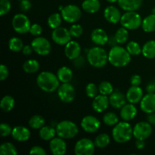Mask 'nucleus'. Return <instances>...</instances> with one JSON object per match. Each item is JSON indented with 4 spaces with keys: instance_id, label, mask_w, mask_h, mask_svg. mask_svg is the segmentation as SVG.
I'll list each match as a JSON object with an SVG mask.
<instances>
[{
    "instance_id": "393cba45",
    "label": "nucleus",
    "mask_w": 155,
    "mask_h": 155,
    "mask_svg": "<svg viewBox=\"0 0 155 155\" xmlns=\"http://www.w3.org/2000/svg\"><path fill=\"white\" fill-rule=\"evenodd\" d=\"M118 5L125 12L137 11L142 4V0H118Z\"/></svg>"
},
{
    "instance_id": "9b49d317",
    "label": "nucleus",
    "mask_w": 155,
    "mask_h": 155,
    "mask_svg": "<svg viewBox=\"0 0 155 155\" xmlns=\"http://www.w3.org/2000/svg\"><path fill=\"white\" fill-rule=\"evenodd\" d=\"M58 96L59 99L64 103H71L74 100L76 91L74 86L70 83H63L58 89Z\"/></svg>"
},
{
    "instance_id": "c03bdc74",
    "label": "nucleus",
    "mask_w": 155,
    "mask_h": 155,
    "mask_svg": "<svg viewBox=\"0 0 155 155\" xmlns=\"http://www.w3.org/2000/svg\"><path fill=\"white\" fill-rule=\"evenodd\" d=\"M12 8L10 0H0V15L2 17L7 15Z\"/></svg>"
},
{
    "instance_id": "f8f14e48",
    "label": "nucleus",
    "mask_w": 155,
    "mask_h": 155,
    "mask_svg": "<svg viewBox=\"0 0 155 155\" xmlns=\"http://www.w3.org/2000/svg\"><path fill=\"white\" fill-rule=\"evenodd\" d=\"M152 125L148 122L141 121L133 127V136L138 140H146L152 133Z\"/></svg>"
},
{
    "instance_id": "7ed1b4c3",
    "label": "nucleus",
    "mask_w": 155,
    "mask_h": 155,
    "mask_svg": "<svg viewBox=\"0 0 155 155\" xmlns=\"http://www.w3.org/2000/svg\"><path fill=\"white\" fill-rule=\"evenodd\" d=\"M86 53L88 63L93 68H102L108 62V53L99 45L89 48Z\"/></svg>"
},
{
    "instance_id": "de8ad7c7",
    "label": "nucleus",
    "mask_w": 155,
    "mask_h": 155,
    "mask_svg": "<svg viewBox=\"0 0 155 155\" xmlns=\"http://www.w3.org/2000/svg\"><path fill=\"white\" fill-rule=\"evenodd\" d=\"M30 154H39V155H45L47 154L45 150L42 147L39 146V145H35L30 148L29 151Z\"/></svg>"
},
{
    "instance_id": "052dcab7",
    "label": "nucleus",
    "mask_w": 155,
    "mask_h": 155,
    "mask_svg": "<svg viewBox=\"0 0 155 155\" xmlns=\"http://www.w3.org/2000/svg\"><path fill=\"white\" fill-rule=\"evenodd\" d=\"M151 14H154V15H155V8H154L152 9V11H151Z\"/></svg>"
},
{
    "instance_id": "6ab92c4d",
    "label": "nucleus",
    "mask_w": 155,
    "mask_h": 155,
    "mask_svg": "<svg viewBox=\"0 0 155 155\" xmlns=\"http://www.w3.org/2000/svg\"><path fill=\"white\" fill-rule=\"evenodd\" d=\"M110 101H109L108 96L99 94L93 98L92 107L94 111L96 113H102L107 110Z\"/></svg>"
},
{
    "instance_id": "bf43d9fd",
    "label": "nucleus",
    "mask_w": 155,
    "mask_h": 155,
    "mask_svg": "<svg viewBox=\"0 0 155 155\" xmlns=\"http://www.w3.org/2000/svg\"><path fill=\"white\" fill-rule=\"evenodd\" d=\"M63 8H64V6H62V5H60V6H59V7H58V10L60 11V12H61V11L62 9H63Z\"/></svg>"
},
{
    "instance_id": "2f4dec72",
    "label": "nucleus",
    "mask_w": 155,
    "mask_h": 155,
    "mask_svg": "<svg viewBox=\"0 0 155 155\" xmlns=\"http://www.w3.org/2000/svg\"><path fill=\"white\" fill-rule=\"evenodd\" d=\"M39 69V63L35 59H29L23 64V70L27 74H34Z\"/></svg>"
},
{
    "instance_id": "bb28decb",
    "label": "nucleus",
    "mask_w": 155,
    "mask_h": 155,
    "mask_svg": "<svg viewBox=\"0 0 155 155\" xmlns=\"http://www.w3.org/2000/svg\"><path fill=\"white\" fill-rule=\"evenodd\" d=\"M57 77L61 83H70L73 79V71L70 68L63 66L57 71Z\"/></svg>"
},
{
    "instance_id": "ea45409f",
    "label": "nucleus",
    "mask_w": 155,
    "mask_h": 155,
    "mask_svg": "<svg viewBox=\"0 0 155 155\" xmlns=\"http://www.w3.org/2000/svg\"><path fill=\"white\" fill-rule=\"evenodd\" d=\"M98 91H99V94L109 96L110 94L113 93L114 89L113 85L110 82L102 81L98 85Z\"/></svg>"
},
{
    "instance_id": "c9c22d12",
    "label": "nucleus",
    "mask_w": 155,
    "mask_h": 155,
    "mask_svg": "<svg viewBox=\"0 0 155 155\" xmlns=\"http://www.w3.org/2000/svg\"><path fill=\"white\" fill-rule=\"evenodd\" d=\"M95 145L98 148H104L110 144V138L107 133H101L95 138Z\"/></svg>"
},
{
    "instance_id": "5fc2aeb1",
    "label": "nucleus",
    "mask_w": 155,
    "mask_h": 155,
    "mask_svg": "<svg viewBox=\"0 0 155 155\" xmlns=\"http://www.w3.org/2000/svg\"><path fill=\"white\" fill-rule=\"evenodd\" d=\"M146 91L148 93H154L155 92V82H151L146 86Z\"/></svg>"
},
{
    "instance_id": "79ce46f5",
    "label": "nucleus",
    "mask_w": 155,
    "mask_h": 155,
    "mask_svg": "<svg viewBox=\"0 0 155 155\" xmlns=\"http://www.w3.org/2000/svg\"><path fill=\"white\" fill-rule=\"evenodd\" d=\"M99 93L98 91V86L94 83H89L86 86V94L89 98H94L96 97Z\"/></svg>"
},
{
    "instance_id": "aec40b11",
    "label": "nucleus",
    "mask_w": 155,
    "mask_h": 155,
    "mask_svg": "<svg viewBox=\"0 0 155 155\" xmlns=\"http://www.w3.org/2000/svg\"><path fill=\"white\" fill-rule=\"evenodd\" d=\"M31 133L27 127L24 126H17L12 130V136L17 142H24L30 139Z\"/></svg>"
},
{
    "instance_id": "f3484780",
    "label": "nucleus",
    "mask_w": 155,
    "mask_h": 155,
    "mask_svg": "<svg viewBox=\"0 0 155 155\" xmlns=\"http://www.w3.org/2000/svg\"><path fill=\"white\" fill-rule=\"evenodd\" d=\"M104 19L110 24H116L120 21L121 12L116 6L109 5L106 7L104 10Z\"/></svg>"
},
{
    "instance_id": "72a5a7b5",
    "label": "nucleus",
    "mask_w": 155,
    "mask_h": 155,
    "mask_svg": "<svg viewBox=\"0 0 155 155\" xmlns=\"http://www.w3.org/2000/svg\"><path fill=\"white\" fill-rule=\"evenodd\" d=\"M62 20H63V18H62V16L61 14L53 13L48 18L47 23H48V27L51 29H52V30H54V29L61 27Z\"/></svg>"
},
{
    "instance_id": "8fccbe9b",
    "label": "nucleus",
    "mask_w": 155,
    "mask_h": 155,
    "mask_svg": "<svg viewBox=\"0 0 155 155\" xmlns=\"http://www.w3.org/2000/svg\"><path fill=\"white\" fill-rule=\"evenodd\" d=\"M31 2L30 0H21L20 2V8L22 12H27L31 8Z\"/></svg>"
},
{
    "instance_id": "412c9836",
    "label": "nucleus",
    "mask_w": 155,
    "mask_h": 155,
    "mask_svg": "<svg viewBox=\"0 0 155 155\" xmlns=\"http://www.w3.org/2000/svg\"><path fill=\"white\" fill-rule=\"evenodd\" d=\"M91 40L96 45L102 46L108 43L109 36L104 30L101 28H96L92 30L91 33Z\"/></svg>"
},
{
    "instance_id": "a878e982",
    "label": "nucleus",
    "mask_w": 155,
    "mask_h": 155,
    "mask_svg": "<svg viewBox=\"0 0 155 155\" xmlns=\"http://www.w3.org/2000/svg\"><path fill=\"white\" fill-rule=\"evenodd\" d=\"M82 8L89 14H95L101 8L99 0H84L82 3Z\"/></svg>"
},
{
    "instance_id": "a18cd8bd",
    "label": "nucleus",
    "mask_w": 155,
    "mask_h": 155,
    "mask_svg": "<svg viewBox=\"0 0 155 155\" xmlns=\"http://www.w3.org/2000/svg\"><path fill=\"white\" fill-rule=\"evenodd\" d=\"M12 130L13 128H12L9 124H6V123H2L0 125V134H1L2 137H7V136L12 135Z\"/></svg>"
},
{
    "instance_id": "dca6fc26",
    "label": "nucleus",
    "mask_w": 155,
    "mask_h": 155,
    "mask_svg": "<svg viewBox=\"0 0 155 155\" xmlns=\"http://www.w3.org/2000/svg\"><path fill=\"white\" fill-rule=\"evenodd\" d=\"M140 109L145 114H151L155 112V92L147 93L144 95L140 101Z\"/></svg>"
},
{
    "instance_id": "0eeeda50",
    "label": "nucleus",
    "mask_w": 155,
    "mask_h": 155,
    "mask_svg": "<svg viewBox=\"0 0 155 155\" xmlns=\"http://www.w3.org/2000/svg\"><path fill=\"white\" fill-rule=\"evenodd\" d=\"M12 25L14 30L18 34H25L30 32L31 23L28 17L23 13L16 14L13 17Z\"/></svg>"
},
{
    "instance_id": "473e14b6",
    "label": "nucleus",
    "mask_w": 155,
    "mask_h": 155,
    "mask_svg": "<svg viewBox=\"0 0 155 155\" xmlns=\"http://www.w3.org/2000/svg\"><path fill=\"white\" fill-rule=\"evenodd\" d=\"M45 121L43 117L38 114L33 115V117H31L28 122L30 128L33 129V130H40L43 126H45Z\"/></svg>"
},
{
    "instance_id": "4be33fe9",
    "label": "nucleus",
    "mask_w": 155,
    "mask_h": 155,
    "mask_svg": "<svg viewBox=\"0 0 155 155\" xmlns=\"http://www.w3.org/2000/svg\"><path fill=\"white\" fill-rule=\"evenodd\" d=\"M143 96V90L139 86H131L126 93L127 101L134 104L140 103Z\"/></svg>"
},
{
    "instance_id": "9d476101",
    "label": "nucleus",
    "mask_w": 155,
    "mask_h": 155,
    "mask_svg": "<svg viewBox=\"0 0 155 155\" xmlns=\"http://www.w3.org/2000/svg\"><path fill=\"white\" fill-rule=\"evenodd\" d=\"M95 142L87 138H83L77 142L74 146L76 155H92L95 150Z\"/></svg>"
},
{
    "instance_id": "37998d69",
    "label": "nucleus",
    "mask_w": 155,
    "mask_h": 155,
    "mask_svg": "<svg viewBox=\"0 0 155 155\" xmlns=\"http://www.w3.org/2000/svg\"><path fill=\"white\" fill-rule=\"evenodd\" d=\"M69 30L72 37L74 38L80 37L83 33V27L78 24H73V25L71 26Z\"/></svg>"
},
{
    "instance_id": "e433bc0d",
    "label": "nucleus",
    "mask_w": 155,
    "mask_h": 155,
    "mask_svg": "<svg viewBox=\"0 0 155 155\" xmlns=\"http://www.w3.org/2000/svg\"><path fill=\"white\" fill-rule=\"evenodd\" d=\"M0 154L1 155H17L18 151L15 145L9 142H4L0 145Z\"/></svg>"
},
{
    "instance_id": "a211bd4d",
    "label": "nucleus",
    "mask_w": 155,
    "mask_h": 155,
    "mask_svg": "<svg viewBox=\"0 0 155 155\" xmlns=\"http://www.w3.org/2000/svg\"><path fill=\"white\" fill-rule=\"evenodd\" d=\"M81 53V46L77 41L71 40L64 46V54L69 60L74 61Z\"/></svg>"
},
{
    "instance_id": "c756f323",
    "label": "nucleus",
    "mask_w": 155,
    "mask_h": 155,
    "mask_svg": "<svg viewBox=\"0 0 155 155\" xmlns=\"http://www.w3.org/2000/svg\"><path fill=\"white\" fill-rule=\"evenodd\" d=\"M142 28L145 33H152L155 31V15L151 14L142 20Z\"/></svg>"
},
{
    "instance_id": "20e7f679",
    "label": "nucleus",
    "mask_w": 155,
    "mask_h": 155,
    "mask_svg": "<svg viewBox=\"0 0 155 155\" xmlns=\"http://www.w3.org/2000/svg\"><path fill=\"white\" fill-rule=\"evenodd\" d=\"M133 136V128L127 121L119 122L114 127L112 130L113 139L119 144L129 142Z\"/></svg>"
},
{
    "instance_id": "423d86ee",
    "label": "nucleus",
    "mask_w": 155,
    "mask_h": 155,
    "mask_svg": "<svg viewBox=\"0 0 155 155\" xmlns=\"http://www.w3.org/2000/svg\"><path fill=\"white\" fill-rule=\"evenodd\" d=\"M121 26L129 30H135L142 26V19L141 15L136 11L126 12L122 15L120 21Z\"/></svg>"
},
{
    "instance_id": "13d9d810",
    "label": "nucleus",
    "mask_w": 155,
    "mask_h": 155,
    "mask_svg": "<svg viewBox=\"0 0 155 155\" xmlns=\"http://www.w3.org/2000/svg\"><path fill=\"white\" fill-rule=\"evenodd\" d=\"M118 0H107V2H108L109 3H115Z\"/></svg>"
},
{
    "instance_id": "f257e3e1",
    "label": "nucleus",
    "mask_w": 155,
    "mask_h": 155,
    "mask_svg": "<svg viewBox=\"0 0 155 155\" xmlns=\"http://www.w3.org/2000/svg\"><path fill=\"white\" fill-rule=\"evenodd\" d=\"M131 61V54L127 48L119 45H114L108 52V62L115 68H124Z\"/></svg>"
},
{
    "instance_id": "ddd939ff",
    "label": "nucleus",
    "mask_w": 155,
    "mask_h": 155,
    "mask_svg": "<svg viewBox=\"0 0 155 155\" xmlns=\"http://www.w3.org/2000/svg\"><path fill=\"white\" fill-rule=\"evenodd\" d=\"M71 36L70 30L65 27H59L54 29L51 33V39L57 45H65L71 40Z\"/></svg>"
},
{
    "instance_id": "3c124183",
    "label": "nucleus",
    "mask_w": 155,
    "mask_h": 155,
    "mask_svg": "<svg viewBox=\"0 0 155 155\" xmlns=\"http://www.w3.org/2000/svg\"><path fill=\"white\" fill-rule=\"evenodd\" d=\"M85 64H86V60L81 55H80L78 58H75L74 60V65L77 68H83L85 65Z\"/></svg>"
},
{
    "instance_id": "7c9ffc66",
    "label": "nucleus",
    "mask_w": 155,
    "mask_h": 155,
    "mask_svg": "<svg viewBox=\"0 0 155 155\" xmlns=\"http://www.w3.org/2000/svg\"><path fill=\"white\" fill-rule=\"evenodd\" d=\"M15 104V101L12 96L6 95L2 97L0 101V108L4 112H10L14 108Z\"/></svg>"
},
{
    "instance_id": "c85d7f7f",
    "label": "nucleus",
    "mask_w": 155,
    "mask_h": 155,
    "mask_svg": "<svg viewBox=\"0 0 155 155\" xmlns=\"http://www.w3.org/2000/svg\"><path fill=\"white\" fill-rule=\"evenodd\" d=\"M142 54L147 59L155 58V40H148L144 44L142 47Z\"/></svg>"
},
{
    "instance_id": "5701e85b",
    "label": "nucleus",
    "mask_w": 155,
    "mask_h": 155,
    "mask_svg": "<svg viewBox=\"0 0 155 155\" xmlns=\"http://www.w3.org/2000/svg\"><path fill=\"white\" fill-rule=\"evenodd\" d=\"M137 113V107L135 106L134 104L129 102L121 107L120 116L123 120L129 122L136 117Z\"/></svg>"
},
{
    "instance_id": "b1692460",
    "label": "nucleus",
    "mask_w": 155,
    "mask_h": 155,
    "mask_svg": "<svg viewBox=\"0 0 155 155\" xmlns=\"http://www.w3.org/2000/svg\"><path fill=\"white\" fill-rule=\"evenodd\" d=\"M127 97L119 90L114 91L113 93L109 95V101L112 107L115 109H120L127 104Z\"/></svg>"
},
{
    "instance_id": "6e6552de",
    "label": "nucleus",
    "mask_w": 155,
    "mask_h": 155,
    "mask_svg": "<svg viewBox=\"0 0 155 155\" xmlns=\"http://www.w3.org/2000/svg\"><path fill=\"white\" fill-rule=\"evenodd\" d=\"M61 15L65 22L69 24H75L81 18L82 12L79 6L74 4H70L64 6L63 9L61 11Z\"/></svg>"
},
{
    "instance_id": "f704fd0d",
    "label": "nucleus",
    "mask_w": 155,
    "mask_h": 155,
    "mask_svg": "<svg viewBox=\"0 0 155 155\" xmlns=\"http://www.w3.org/2000/svg\"><path fill=\"white\" fill-rule=\"evenodd\" d=\"M24 45L23 41L17 36L12 37L8 41V47L11 51L14 52H19L22 51Z\"/></svg>"
},
{
    "instance_id": "4d7b16f0",
    "label": "nucleus",
    "mask_w": 155,
    "mask_h": 155,
    "mask_svg": "<svg viewBox=\"0 0 155 155\" xmlns=\"http://www.w3.org/2000/svg\"><path fill=\"white\" fill-rule=\"evenodd\" d=\"M148 122L152 126H155V112L154 113L148 114Z\"/></svg>"
},
{
    "instance_id": "1a4fd4ad",
    "label": "nucleus",
    "mask_w": 155,
    "mask_h": 155,
    "mask_svg": "<svg viewBox=\"0 0 155 155\" xmlns=\"http://www.w3.org/2000/svg\"><path fill=\"white\" fill-rule=\"evenodd\" d=\"M31 46L34 52L41 56H46L49 54L51 50V45L49 41L42 36H36L31 42Z\"/></svg>"
},
{
    "instance_id": "58836bf2",
    "label": "nucleus",
    "mask_w": 155,
    "mask_h": 155,
    "mask_svg": "<svg viewBox=\"0 0 155 155\" xmlns=\"http://www.w3.org/2000/svg\"><path fill=\"white\" fill-rule=\"evenodd\" d=\"M103 122L106 126L114 127L119 123V117L114 112H107L103 116Z\"/></svg>"
},
{
    "instance_id": "f03ea898",
    "label": "nucleus",
    "mask_w": 155,
    "mask_h": 155,
    "mask_svg": "<svg viewBox=\"0 0 155 155\" xmlns=\"http://www.w3.org/2000/svg\"><path fill=\"white\" fill-rule=\"evenodd\" d=\"M60 83L57 74L50 71H42L36 78V84L38 87L45 92H54L58 90Z\"/></svg>"
},
{
    "instance_id": "a19ab883",
    "label": "nucleus",
    "mask_w": 155,
    "mask_h": 155,
    "mask_svg": "<svg viewBox=\"0 0 155 155\" xmlns=\"http://www.w3.org/2000/svg\"><path fill=\"white\" fill-rule=\"evenodd\" d=\"M126 48L131 55L137 56L142 54V47L136 41H130L127 43Z\"/></svg>"
},
{
    "instance_id": "6e6d98bb",
    "label": "nucleus",
    "mask_w": 155,
    "mask_h": 155,
    "mask_svg": "<svg viewBox=\"0 0 155 155\" xmlns=\"http://www.w3.org/2000/svg\"><path fill=\"white\" fill-rule=\"evenodd\" d=\"M136 148H137V149H139V150L144 149V148H145V140H138V139H136Z\"/></svg>"
},
{
    "instance_id": "cd10ccee",
    "label": "nucleus",
    "mask_w": 155,
    "mask_h": 155,
    "mask_svg": "<svg viewBox=\"0 0 155 155\" xmlns=\"http://www.w3.org/2000/svg\"><path fill=\"white\" fill-rule=\"evenodd\" d=\"M56 135V129L51 126H43L39 131V137L44 141H51Z\"/></svg>"
},
{
    "instance_id": "603ef678",
    "label": "nucleus",
    "mask_w": 155,
    "mask_h": 155,
    "mask_svg": "<svg viewBox=\"0 0 155 155\" xmlns=\"http://www.w3.org/2000/svg\"><path fill=\"white\" fill-rule=\"evenodd\" d=\"M130 83H131V86H140L142 83V78L139 74H134L130 78Z\"/></svg>"
},
{
    "instance_id": "4468645a",
    "label": "nucleus",
    "mask_w": 155,
    "mask_h": 155,
    "mask_svg": "<svg viewBox=\"0 0 155 155\" xmlns=\"http://www.w3.org/2000/svg\"><path fill=\"white\" fill-rule=\"evenodd\" d=\"M80 125L86 133H95L100 129L101 121L95 116L87 115L82 119Z\"/></svg>"
},
{
    "instance_id": "4c0bfd02",
    "label": "nucleus",
    "mask_w": 155,
    "mask_h": 155,
    "mask_svg": "<svg viewBox=\"0 0 155 155\" xmlns=\"http://www.w3.org/2000/svg\"><path fill=\"white\" fill-rule=\"evenodd\" d=\"M129 30L122 27L118 29L115 33L114 37L117 44H124L127 42L129 39Z\"/></svg>"
},
{
    "instance_id": "09e8293b",
    "label": "nucleus",
    "mask_w": 155,
    "mask_h": 155,
    "mask_svg": "<svg viewBox=\"0 0 155 155\" xmlns=\"http://www.w3.org/2000/svg\"><path fill=\"white\" fill-rule=\"evenodd\" d=\"M9 71L5 64H1L0 66V80L4 81L8 77Z\"/></svg>"
},
{
    "instance_id": "39448f33",
    "label": "nucleus",
    "mask_w": 155,
    "mask_h": 155,
    "mask_svg": "<svg viewBox=\"0 0 155 155\" xmlns=\"http://www.w3.org/2000/svg\"><path fill=\"white\" fill-rule=\"evenodd\" d=\"M57 136L64 139H74L79 133L77 124L71 120H62L56 125Z\"/></svg>"
},
{
    "instance_id": "864d4df0",
    "label": "nucleus",
    "mask_w": 155,
    "mask_h": 155,
    "mask_svg": "<svg viewBox=\"0 0 155 155\" xmlns=\"http://www.w3.org/2000/svg\"><path fill=\"white\" fill-rule=\"evenodd\" d=\"M21 51H22V53L24 55H30V54H31L33 51V47L31 46V45H24Z\"/></svg>"
},
{
    "instance_id": "49530a36",
    "label": "nucleus",
    "mask_w": 155,
    "mask_h": 155,
    "mask_svg": "<svg viewBox=\"0 0 155 155\" xmlns=\"http://www.w3.org/2000/svg\"><path fill=\"white\" fill-rule=\"evenodd\" d=\"M29 33L34 36H39L42 33V27L39 24H33L30 27Z\"/></svg>"
},
{
    "instance_id": "2eb2a0df",
    "label": "nucleus",
    "mask_w": 155,
    "mask_h": 155,
    "mask_svg": "<svg viewBox=\"0 0 155 155\" xmlns=\"http://www.w3.org/2000/svg\"><path fill=\"white\" fill-rule=\"evenodd\" d=\"M65 139L59 137H54L49 142L50 151L54 155H64L67 152V144Z\"/></svg>"
}]
</instances>
